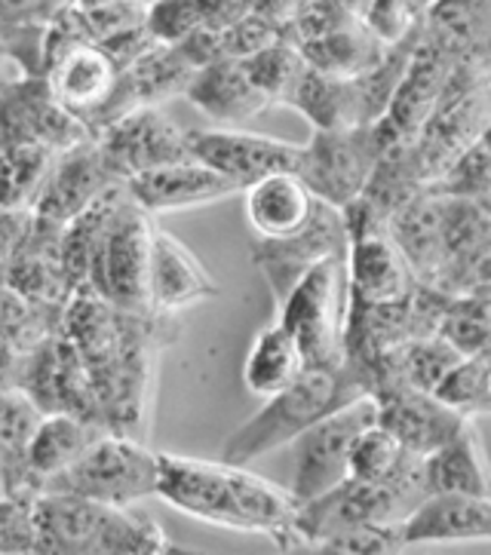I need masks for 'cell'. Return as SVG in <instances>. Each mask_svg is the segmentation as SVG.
<instances>
[{"instance_id":"cell-19","label":"cell","mask_w":491,"mask_h":555,"mask_svg":"<svg viewBox=\"0 0 491 555\" xmlns=\"http://www.w3.org/2000/svg\"><path fill=\"white\" fill-rule=\"evenodd\" d=\"M402 543H474L491 538V498L427 491L400 525Z\"/></svg>"},{"instance_id":"cell-27","label":"cell","mask_w":491,"mask_h":555,"mask_svg":"<svg viewBox=\"0 0 491 555\" xmlns=\"http://www.w3.org/2000/svg\"><path fill=\"white\" fill-rule=\"evenodd\" d=\"M298 53L313 72L353 80L360 74L372 72L382 62V55L387 53V47H382L375 37L365 31L360 18H350V22L332 28V31H323V35L298 43Z\"/></svg>"},{"instance_id":"cell-20","label":"cell","mask_w":491,"mask_h":555,"mask_svg":"<svg viewBox=\"0 0 491 555\" xmlns=\"http://www.w3.org/2000/svg\"><path fill=\"white\" fill-rule=\"evenodd\" d=\"M120 184L102 157V147H83V142L65 151V160L47 172L37 197V216L65 228L74 216L102 197L108 188Z\"/></svg>"},{"instance_id":"cell-4","label":"cell","mask_w":491,"mask_h":555,"mask_svg":"<svg viewBox=\"0 0 491 555\" xmlns=\"http://www.w3.org/2000/svg\"><path fill=\"white\" fill-rule=\"evenodd\" d=\"M154 216L127 194V184L105 191L99 206V221L92 231L87 255V286L102 301L129 310H147V255L154 236Z\"/></svg>"},{"instance_id":"cell-1","label":"cell","mask_w":491,"mask_h":555,"mask_svg":"<svg viewBox=\"0 0 491 555\" xmlns=\"http://www.w3.org/2000/svg\"><path fill=\"white\" fill-rule=\"evenodd\" d=\"M154 313H129L80 288L68 310V335L87 369L99 417L111 433L142 439L154 369Z\"/></svg>"},{"instance_id":"cell-25","label":"cell","mask_w":491,"mask_h":555,"mask_svg":"<svg viewBox=\"0 0 491 555\" xmlns=\"http://www.w3.org/2000/svg\"><path fill=\"white\" fill-rule=\"evenodd\" d=\"M286 105L295 108L313 129H353L365 124L363 99L357 90V77H328L305 65L292 87Z\"/></svg>"},{"instance_id":"cell-12","label":"cell","mask_w":491,"mask_h":555,"mask_svg":"<svg viewBox=\"0 0 491 555\" xmlns=\"http://www.w3.org/2000/svg\"><path fill=\"white\" fill-rule=\"evenodd\" d=\"M328 255H347V224L345 212L323 199L305 231L286 240H255L253 251L255 264L261 270L276 305L289 295V288L310 264L323 261Z\"/></svg>"},{"instance_id":"cell-10","label":"cell","mask_w":491,"mask_h":555,"mask_svg":"<svg viewBox=\"0 0 491 555\" xmlns=\"http://www.w3.org/2000/svg\"><path fill=\"white\" fill-rule=\"evenodd\" d=\"M345 212L347 224V288L350 301L360 305H402L412 288L415 273L402 258L400 246L387 233L382 216H375L363 199L350 203Z\"/></svg>"},{"instance_id":"cell-31","label":"cell","mask_w":491,"mask_h":555,"mask_svg":"<svg viewBox=\"0 0 491 555\" xmlns=\"http://www.w3.org/2000/svg\"><path fill=\"white\" fill-rule=\"evenodd\" d=\"M437 335L449 340L461 357H470L479 350H489V292L476 295H449L437 323Z\"/></svg>"},{"instance_id":"cell-16","label":"cell","mask_w":491,"mask_h":555,"mask_svg":"<svg viewBox=\"0 0 491 555\" xmlns=\"http://www.w3.org/2000/svg\"><path fill=\"white\" fill-rule=\"evenodd\" d=\"M120 68L99 43L83 40L50 62V95L83 126H92L108 108Z\"/></svg>"},{"instance_id":"cell-28","label":"cell","mask_w":491,"mask_h":555,"mask_svg":"<svg viewBox=\"0 0 491 555\" xmlns=\"http://www.w3.org/2000/svg\"><path fill=\"white\" fill-rule=\"evenodd\" d=\"M308 369V359L301 353L298 340L280 320L268 323L255 335L249 357L243 362V384L246 390L261 399L280 393L295 377Z\"/></svg>"},{"instance_id":"cell-5","label":"cell","mask_w":491,"mask_h":555,"mask_svg":"<svg viewBox=\"0 0 491 555\" xmlns=\"http://www.w3.org/2000/svg\"><path fill=\"white\" fill-rule=\"evenodd\" d=\"M360 393H369V390L347 362L341 369L308 365L289 387L268 396L264 405L243 427L228 436L221 461L249 466L276 448L289 446L292 439L308 430L313 421H320L323 414L345 405L347 399Z\"/></svg>"},{"instance_id":"cell-18","label":"cell","mask_w":491,"mask_h":555,"mask_svg":"<svg viewBox=\"0 0 491 555\" xmlns=\"http://www.w3.org/2000/svg\"><path fill=\"white\" fill-rule=\"evenodd\" d=\"M22 390L35 399L40 412H72L102 424L87 369L68 338H55L37 350L31 369L22 380Z\"/></svg>"},{"instance_id":"cell-40","label":"cell","mask_w":491,"mask_h":555,"mask_svg":"<svg viewBox=\"0 0 491 555\" xmlns=\"http://www.w3.org/2000/svg\"><path fill=\"white\" fill-rule=\"evenodd\" d=\"M7 491H10V476H7V461L0 451V498H7Z\"/></svg>"},{"instance_id":"cell-22","label":"cell","mask_w":491,"mask_h":555,"mask_svg":"<svg viewBox=\"0 0 491 555\" xmlns=\"http://www.w3.org/2000/svg\"><path fill=\"white\" fill-rule=\"evenodd\" d=\"M184 95L191 105L219 126H243L271 108V102L258 92L240 59H219L194 72Z\"/></svg>"},{"instance_id":"cell-8","label":"cell","mask_w":491,"mask_h":555,"mask_svg":"<svg viewBox=\"0 0 491 555\" xmlns=\"http://www.w3.org/2000/svg\"><path fill=\"white\" fill-rule=\"evenodd\" d=\"M390 142L397 139L382 120L353 129H313V135L301 144L295 176L308 184L316 199L347 209L363 197L375 163Z\"/></svg>"},{"instance_id":"cell-33","label":"cell","mask_w":491,"mask_h":555,"mask_svg":"<svg viewBox=\"0 0 491 555\" xmlns=\"http://www.w3.org/2000/svg\"><path fill=\"white\" fill-rule=\"evenodd\" d=\"M489 139L479 135L470 147H464L455 160L445 166V172L434 184H427V191L442 194V197L482 199V203H489Z\"/></svg>"},{"instance_id":"cell-15","label":"cell","mask_w":491,"mask_h":555,"mask_svg":"<svg viewBox=\"0 0 491 555\" xmlns=\"http://www.w3.org/2000/svg\"><path fill=\"white\" fill-rule=\"evenodd\" d=\"M372 396L378 405V424L415 457L430 454L467 424L430 390H418L409 384H387Z\"/></svg>"},{"instance_id":"cell-29","label":"cell","mask_w":491,"mask_h":555,"mask_svg":"<svg viewBox=\"0 0 491 555\" xmlns=\"http://www.w3.org/2000/svg\"><path fill=\"white\" fill-rule=\"evenodd\" d=\"M442 405L461 414L464 421H479L491 412V357L489 350H479L470 357H461L430 390Z\"/></svg>"},{"instance_id":"cell-11","label":"cell","mask_w":491,"mask_h":555,"mask_svg":"<svg viewBox=\"0 0 491 555\" xmlns=\"http://www.w3.org/2000/svg\"><path fill=\"white\" fill-rule=\"evenodd\" d=\"M184 139L194 160L234 181L240 191L271 172H295L298 154H301V144L234 129V126L191 129L184 132Z\"/></svg>"},{"instance_id":"cell-34","label":"cell","mask_w":491,"mask_h":555,"mask_svg":"<svg viewBox=\"0 0 491 555\" xmlns=\"http://www.w3.org/2000/svg\"><path fill=\"white\" fill-rule=\"evenodd\" d=\"M43 412L35 405V399L25 390H0V451L7 461V476L13 464L22 466L25 476V448L31 442V433L40 424Z\"/></svg>"},{"instance_id":"cell-36","label":"cell","mask_w":491,"mask_h":555,"mask_svg":"<svg viewBox=\"0 0 491 555\" xmlns=\"http://www.w3.org/2000/svg\"><path fill=\"white\" fill-rule=\"evenodd\" d=\"M203 28L197 0H154L145 7V31L160 47H176Z\"/></svg>"},{"instance_id":"cell-2","label":"cell","mask_w":491,"mask_h":555,"mask_svg":"<svg viewBox=\"0 0 491 555\" xmlns=\"http://www.w3.org/2000/svg\"><path fill=\"white\" fill-rule=\"evenodd\" d=\"M166 506L191 519L246 534H264L283 553H301L295 531L298 501L289 488L261 479L246 466L157 451V491Z\"/></svg>"},{"instance_id":"cell-17","label":"cell","mask_w":491,"mask_h":555,"mask_svg":"<svg viewBox=\"0 0 491 555\" xmlns=\"http://www.w3.org/2000/svg\"><path fill=\"white\" fill-rule=\"evenodd\" d=\"M127 184V194L147 216H166V212H182V209H197V206H209L219 199L240 194L234 181L219 176L216 169L203 166L194 157L169 166H157L147 169L142 176H132Z\"/></svg>"},{"instance_id":"cell-6","label":"cell","mask_w":491,"mask_h":555,"mask_svg":"<svg viewBox=\"0 0 491 555\" xmlns=\"http://www.w3.org/2000/svg\"><path fill=\"white\" fill-rule=\"evenodd\" d=\"M345 258L347 255H328L310 264L289 288V295L276 305V320L298 340L308 365H345V328L350 307Z\"/></svg>"},{"instance_id":"cell-3","label":"cell","mask_w":491,"mask_h":555,"mask_svg":"<svg viewBox=\"0 0 491 555\" xmlns=\"http://www.w3.org/2000/svg\"><path fill=\"white\" fill-rule=\"evenodd\" d=\"M37 553L55 555H166L179 553L154 519L132 506H111L68 491H37Z\"/></svg>"},{"instance_id":"cell-32","label":"cell","mask_w":491,"mask_h":555,"mask_svg":"<svg viewBox=\"0 0 491 555\" xmlns=\"http://www.w3.org/2000/svg\"><path fill=\"white\" fill-rule=\"evenodd\" d=\"M240 65L271 105H286L298 74L305 72V59L298 53V47L286 43L283 37L261 47L258 53L243 55Z\"/></svg>"},{"instance_id":"cell-14","label":"cell","mask_w":491,"mask_h":555,"mask_svg":"<svg viewBox=\"0 0 491 555\" xmlns=\"http://www.w3.org/2000/svg\"><path fill=\"white\" fill-rule=\"evenodd\" d=\"M219 295V283L201 258L184 246L179 236L154 228L151 255H147V310L182 313L188 307L209 301Z\"/></svg>"},{"instance_id":"cell-26","label":"cell","mask_w":491,"mask_h":555,"mask_svg":"<svg viewBox=\"0 0 491 555\" xmlns=\"http://www.w3.org/2000/svg\"><path fill=\"white\" fill-rule=\"evenodd\" d=\"M421 476L427 491L489 498V473L474 421H467L452 439H445L442 446L421 457Z\"/></svg>"},{"instance_id":"cell-21","label":"cell","mask_w":491,"mask_h":555,"mask_svg":"<svg viewBox=\"0 0 491 555\" xmlns=\"http://www.w3.org/2000/svg\"><path fill=\"white\" fill-rule=\"evenodd\" d=\"M243 209L255 240H286L305 231L320 199L295 172H271L243 188Z\"/></svg>"},{"instance_id":"cell-9","label":"cell","mask_w":491,"mask_h":555,"mask_svg":"<svg viewBox=\"0 0 491 555\" xmlns=\"http://www.w3.org/2000/svg\"><path fill=\"white\" fill-rule=\"evenodd\" d=\"M378 421L375 396L360 393L347 399L345 405L332 409L320 421H313L308 430L292 439V498L308 503L320 494L332 491L347 479L350 448L357 436Z\"/></svg>"},{"instance_id":"cell-24","label":"cell","mask_w":491,"mask_h":555,"mask_svg":"<svg viewBox=\"0 0 491 555\" xmlns=\"http://www.w3.org/2000/svg\"><path fill=\"white\" fill-rule=\"evenodd\" d=\"M424 40L455 62L486 59L489 50V0H430L421 10Z\"/></svg>"},{"instance_id":"cell-13","label":"cell","mask_w":491,"mask_h":555,"mask_svg":"<svg viewBox=\"0 0 491 555\" xmlns=\"http://www.w3.org/2000/svg\"><path fill=\"white\" fill-rule=\"evenodd\" d=\"M102 157L117 181H129L147 169L188 160V139L179 126L157 108H135L105 129Z\"/></svg>"},{"instance_id":"cell-7","label":"cell","mask_w":491,"mask_h":555,"mask_svg":"<svg viewBox=\"0 0 491 555\" xmlns=\"http://www.w3.org/2000/svg\"><path fill=\"white\" fill-rule=\"evenodd\" d=\"M40 491H68L111 506H135L157 491V451L127 433H99L90 448Z\"/></svg>"},{"instance_id":"cell-39","label":"cell","mask_w":491,"mask_h":555,"mask_svg":"<svg viewBox=\"0 0 491 555\" xmlns=\"http://www.w3.org/2000/svg\"><path fill=\"white\" fill-rule=\"evenodd\" d=\"M62 3H72V0H0V18L22 22V18L47 16V13L53 16Z\"/></svg>"},{"instance_id":"cell-35","label":"cell","mask_w":491,"mask_h":555,"mask_svg":"<svg viewBox=\"0 0 491 555\" xmlns=\"http://www.w3.org/2000/svg\"><path fill=\"white\" fill-rule=\"evenodd\" d=\"M310 550L326 555H390L402 553L405 543H402L400 525L360 521V525H345L326 538H320Z\"/></svg>"},{"instance_id":"cell-38","label":"cell","mask_w":491,"mask_h":555,"mask_svg":"<svg viewBox=\"0 0 491 555\" xmlns=\"http://www.w3.org/2000/svg\"><path fill=\"white\" fill-rule=\"evenodd\" d=\"M31 501L35 494L18 491L0 498V553H37Z\"/></svg>"},{"instance_id":"cell-30","label":"cell","mask_w":491,"mask_h":555,"mask_svg":"<svg viewBox=\"0 0 491 555\" xmlns=\"http://www.w3.org/2000/svg\"><path fill=\"white\" fill-rule=\"evenodd\" d=\"M421 457L409 454L405 448L384 430L382 424L375 421L372 427H365L357 442L350 448V464H347V479H357V482H393L400 479L405 469L418 464Z\"/></svg>"},{"instance_id":"cell-23","label":"cell","mask_w":491,"mask_h":555,"mask_svg":"<svg viewBox=\"0 0 491 555\" xmlns=\"http://www.w3.org/2000/svg\"><path fill=\"white\" fill-rule=\"evenodd\" d=\"M105 433L102 424L72 412H43L40 424L31 433V442L25 448V476L40 491L47 479L59 476L65 466H72L90 442Z\"/></svg>"},{"instance_id":"cell-37","label":"cell","mask_w":491,"mask_h":555,"mask_svg":"<svg viewBox=\"0 0 491 555\" xmlns=\"http://www.w3.org/2000/svg\"><path fill=\"white\" fill-rule=\"evenodd\" d=\"M360 22L382 47H397L418 31L421 10L412 0H365Z\"/></svg>"}]
</instances>
